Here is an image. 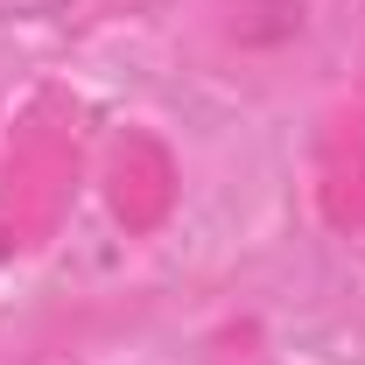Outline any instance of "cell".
Instances as JSON below:
<instances>
[{
	"mask_svg": "<svg viewBox=\"0 0 365 365\" xmlns=\"http://www.w3.org/2000/svg\"><path fill=\"white\" fill-rule=\"evenodd\" d=\"M78 0H0V21H56V14H71Z\"/></svg>",
	"mask_w": 365,
	"mask_h": 365,
	"instance_id": "obj_1",
	"label": "cell"
}]
</instances>
